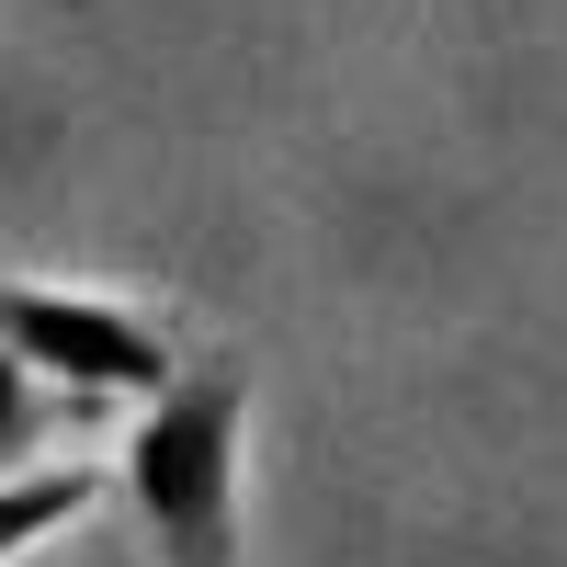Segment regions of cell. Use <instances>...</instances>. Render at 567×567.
I'll list each match as a JSON object with an SVG mask.
<instances>
[{"instance_id":"1","label":"cell","mask_w":567,"mask_h":567,"mask_svg":"<svg viewBox=\"0 0 567 567\" xmlns=\"http://www.w3.org/2000/svg\"><path fill=\"white\" fill-rule=\"evenodd\" d=\"M239 420H250V352H205L136 409L125 432V499L148 523L159 567H239Z\"/></svg>"},{"instance_id":"2","label":"cell","mask_w":567,"mask_h":567,"mask_svg":"<svg viewBox=\"0 0 567 567\" xmlns=\"http://www.w3.org/2000/svg\"><path fill=\"white\" fill-rule=\"evenodd\" d=\"M0 352L23 374H58L69 398H159L182 352L159 318H136L114 296H69V284H34V272H0Z\"/></svg>"},{"instance_id":"3","label":"cell","mask_w":567,"mask_h":567,"mask_svg":"<svg viewBox=\"0 0 567 567\" xmlns=\"http://www.w3.org/2000/svg\"><path fill=\"white\" fill-rule=\"evenodd\" d=\"M91 499H103V465H23V477H0V556L45 545L58 523H80Z\"/></svg>"},{"instance_id":"4","label":"cell","mask_w":567,"mask_h":567,"mask_svg":"<svg viewBox=\"0 0 567 567\" xmlns=\"http://www.w3.org/2000/svg\"><path fill=\"white\" fill-rule=\"evenodd\" d=\"M91 420H103V398H69V386H45V374H23L0 352V477H23V454L45 432H91Z\"/></svg>"}]
</instances>
